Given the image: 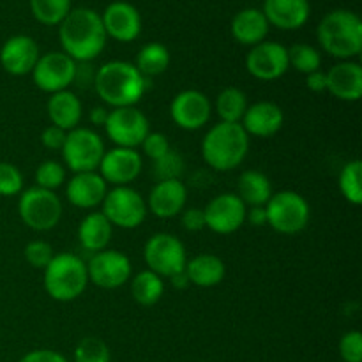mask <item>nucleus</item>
Masks as SVG:
<instances>
[{"label": "nucleus", "instance_id": "obj_1", "mask_svg": "<svg viewBox=\"0 0 362 362\" xmlns=\"http://www.w3.org/2000/svg\"><path fill=\"white\" fill-rule=\"evenodd\" d=\"M106 30L103 27L101 14L88 7L69 11L60 21L59 39L66 55L74 62H88L101 55L106 45Z\"/></svg>", "mask_w": 362, "mask_h": 362}, {"label": "nucleus", "instance_id": "obj_2", "mask_svg": "<svg viewBox=\"0 0 362 362\" xmlns=\"http://www.w3.org/2000/svg\"><path fill=\"white\" fill-rule=\"evenodd\" d=\"M147 85V78L136 69V66L124 60L103 64L94 74L95 92L113 108L136 105L144 98Z\"/></svg>", "mask_w": 362, "mask_h": 362}, {"label": "nucleus", "instance_id": "obj_3", "mask_svg": "<svg viewBox=\"0 0 362 362\" xmlns=\"http://www.w3.org/2000/svg\"><path fill=\"white\" fill-rule=\"evenodd\" d=\"M250 134L240 124L219 122L207 131L202 141V156L211 168L230 172L246 159Z\"/></svg>", "mask_w": 362, "mask_h": 362}, {"label": "nucleus", "instance_id": "obj_4", "mask_svg": "<svg viewBox=\"0 0 362 362\" xmlns=\"http://www.w3.org/2000/svg\"><path fill=\"white\" fill-rule=\"evenodd\" d=\"M318 42L329 55L349 60L362 52V21L346 9L331 11L318 25Z\"/></svg>", "mask_w": 362, "mask_h": 362}, {"label": "nucleus", "instance_id": "obj_5", "mask_svg": "<svg viewBox=\"0 0 362 362\" xmlns=\"http://www.w3.org/2000/svg\"><path fill=\"white\" fill-rule=\"evenodd\" d=\"M45 290L59 303H71L78 299L87 288V264L71 253L53 255L52 262L45 267Z\"/></svg>", "mask_w": 362, "mask_h": 362}, {"label": "nucleus", "instance_id": "obj_6", "mask_svg": "<svg viewBox=\"0 0 362 362\" xmlns=\"http://www.w3.org/2000/svg\"><path fill=\"white\" fill-rule=\"evenodd\" d=\"M265 212L267 225L285 235L303 232L310 223V204L296 191L272 193L271 200L265 204Z\"/></svg>", "mask_w": 362, "mask_h": 362}, {"label": "nucleus", "instance_id": "obj_7", "mask_svg": "<svg viewBox=\"0 0 362 362\" xmlns=\"http://www.w3.org/2000/svg\"><path fill=\"white\" fill-rule=\"evenodd\" d=\"M20 218L35 232H48L59 225L62 218V202L53 191L42 187H28L18 202Z\"/></svg>", "mask_w": 362, "mask_h": 362}, {"label": "nucleus", "instance_id": "obj_8", "mask_svg": "<svg viewBox=\"0 0 362 362\" xmlns=\"http://www.w3.org/2000/svg\"><path fill=\"white\" fill-rule=\"evenodd\" d=\"M105 152V141L95 131L88 127H74L64 141L62 158L71 172H94L99 168Z\"/></svg>", "mask_w": 362, "mask_h": 362}, {"label": "nucleus", "instance_id": "obj_9", "mask_svg": "<svg viewBox=\"0 0 362 362\" xmlns=\"http://www.w3.org/2000/svg\"><path fill=\"white\" fill-rule=\"evenodd\" d=\"M101 212L112 226L133 230L147 218V202L133 187L117 186L106 193Z\"/></svg>", "mask_w": 362, "mask_h": 362}, {"label": "nucleus", "instance_id": "obj_10", "mask_svg": "<svg viewBox=\"0 0 362 362\" xmlns=\"http://www.w3.org/2000/svg\"><path fill=\"white\" fill-rule=\"evenodd\" d=\"M145 264L148 271L158 276L172 278L186 269L187 257L184 244L172 233H156L145 243L144 247Z\"/></svg>", "mask_w": 362, "mask_h": 362}, {"label": "nucleus", "instance_id": "obj_11", "mask_svg": "<svg viewBox=\"0 0 362 362\" xmlns=\"http://www.w3.org/2000/svg\"><path fill=\"white\" fill-rule=\"evenodd\" d=\"M105 129L117 147L134 148L144 144L147 134L151 133V124L144 112L134 106H126V108H113L108 113Z\"/></svg>", "mask_w": 362, "mask_h": 362}, {"label": "nucleus", "instance_id": "obj_12", "mask_svg": "<svg viewBox=\"0 0 362 362\" xmlns=\"http://www.w3.org/2000/svg\"><path fill=\"white\" fill-rule=\"evenodd\" d=\"M76 62L69 55L64 52H49L39 57L32 71V78L35 87L41 88L42 92L55 94V92L67 90V87L76 80Z\"/></svg>", "mask_w": 362, "mask_h": 362}, {"label": "nucleus", "instance_id": "obj_13", "mask_svg": "<svg viewBox=\"0 0 362 362\" xmlns=\"http://www.w3.org/2000/svg\"><path fill=\"white\" fill-rule=\"evenodd\" d=\"M204 214L209 230L219 235H230L246 223L247 207L235 193H223L209 202Z\"/></svg>", "mask_w": 362, "mask_h": 362}, {"label": "nucleus", "instance_id": "obj_14", "mask_svg": "<svg viewBox=\"0 0 362 362\" xmlns=\"http://www.w3.org/2000/svg\"><path fill=\"white\" fill-rule=\"evenodd\" d=\"M88 281L99 288L113 290L122 286L131 278V260L115 250H103L95 253L87 264Z\"/></svg>", "mask_w": 362, "mask_h": 362}, {"label": "nucleus", "instance_id": "obj_15", "mask_svg": "<svg viewBox=\"0 0 362 362\" xmlns=\"http://www.w3.org/2000/svg\"><path fill=\"white\" fill-rule=\"evenodd\" d=\"M288 49L279 42L262 41L246 57V69L257 80L272 81L288 71Z\"/></svg>", "mask_w": 362, "mask_h": 362}, {"label": "nucleus", "instance_id": "obj_16", "mask_svg": "<svg viewBox=\"0 0 362 362\" xmlns=\"http://www.w3.org/2000/svg\"><path fill=\"white\" fill-rule=\"evenodd\" d=\"M212 106L207 95L200 90H182L170 103L172 120L186 131L202 129L211 119Z\"/></svg>", "mask_w": 362, "mask_h": 362}, {"label": "nucleus", "instance_id": "obj_17", "mask_svg": "<svg viewBox=\"0 0 362 362\" xmlns=\"http://www.w3.org/2000/svg\"><path fill=\"white\" fill-rule=\"evenodd\" d=\"M144 168L141 156L134 148L115 147L105 152L101 163H99V175L105 179L106 184L113 186H127L133 182Z\"/></svg>", "mask_w": 362, "mask_h": 362}, {"label": "nucleus", "instance_id": "obj_18", "mask_svg": "<svg viewBox=\"0 0 362 362\" xmlns=\"http://www.w3.org/2000/svg\"><path fill=\"white\" fill-rule=\"evenodd\" d=\"M39 46L28 35H13L0 49V64L13 76H25L34 71L39 60Z\"/></svg>", "mask_w": 362, "mask_h": 362}, {"label": "nucleus", "instance_id": "obj_19", "mask_svg": "<svg viewBox=\"0 0 362 362\" xmlns=\"http://www.w3.org/2000/svg\"><path fill=\"white\" fill-rule=\"evenodd\" d=\"M106 35L120 42H131L140 35L141 16L134 6L127 2H112L101 16Z\"/></svg>", "mask_w": 362, "mask_h": 362}, {"label": "nucleus", "instance_id": "obj_20", "mask_svg": "<svg viewBox=\"0 0 362 362\" xmlns=\"http://www.w3.org/2000/svg\"><path fill=\"white\" fill-rule=\"evenodd\" d=\"M285 122L283 110L272 101H258L255 105L247 106L246 113L243 117V124L247 134L258 138L274 136Z\"/></svg>", "mask_w": 362, "mask_h": 362}, {"label": "nucleus", "instance_id": "obj_21", "mask_svg": "<svg viewBox=\"0 0 362 362\" xmlns=\"http://www.w3.org/2000/svg\"><path fill=\"white\" fill-rule=\"evenodd\" d=\"M187 200V189L180 180H161L152 187L148 194L147 209L161 219H170L184 211Z\"/></svg>", "mask_w": 362, "mask_h": 362}, {"label": "nucleus", "instance_id": "obj_22", "mask_svg": "<svg viewBox=\"0 0 362 362\" xmlns=\"http://www.w3.org/2000/svg\"><path fill=\"white\" fill-rule=\"evenodd\" d=\"M106 193H108V184L95 172L74 173L66 189L69 204L78 209H94L95 205L103 204Z\"/></svg>", "mask_w": 362, "mask_h": 362}, {"label": "nucleus", "instance_id": "obj_23", "mask_svg": "<svg viewBox=\"0 0 362 362\" xmlns=\"http://www.w3.org/2000/svg\"><path fill=\"white\" fill-rule=\"evenodd\" d=\"M327 92L339 101H359L362 95V67L357 62H339L327 71Z\"/></svg>", "mask_w": 362, "mask_h": 362}, {"label": "nucleus", "instance_id": "obj_24", "mask_svg": "<svg viewBox=\"0 0 362 362\" xmlns=\"http://www.w3.org/2000/svg\"><path fill=\"white\" fill-rule=\"evenodd\" d=\"M262 13L269 25L281 30H296L306 23L311 7L308 0H265Z\"/></svg>", "mask_w": 362, "mask_h": 362}, {"label": "nucleus", "instance_id": "obj_25", "mask_svg": "<svg viewBox=\"0 0 362 362\" xmlns=\"http://www.w3.org/2000/svg\"><path fill=\"white\" fill-rule=\"evenodd\" d=\"M233 39L240 45L257 46L265 39L269 32V21L260 9H243L233 16L230 25Z\"/></svg>", "mask_w": 362, "mask_h": 362}, {"label": "nucleus", "instance_id": "obj_26", "mask_svg": "<svg viewBox=\"0 0 362 362\" xmlns=\"http://www.w3.org/2000/svg\"><path fill=\"white\" fill-rule=\"evenodd\" d=\"M48 117L53 126L64 131H73L81 120V103L74 92L60 90L48 99Z\"/></svg>", "mask_w": 362, "mask_h": 362}, {"label": "nucleus", "instance_id": "obj_27", "mask_svg": "<svg viewBox=\"0 0 362 362\" xmlns=\"http://www.w3.org/2000/svg\"><path fill=\"white\" fill-rule=\"evenodd\" d=\"M184 271L189 278V283L200 286V288H211V286L219 285L226 274L225 262L211 253L194 257L193 260L187 262Z\"/></svg>", "mask_w": 362, "mask_h": 362}, {"label": "nucleus", "instance_id": "obj_28", "mask_svg": "<svg viewBox=\"0 0 362 362\" xmlns=\"http://www.w3.org/2000/svg\"><path fill=\"white\" fill-rule=\"evenodd\" d=\"M112 223L106 219L103 212H90L81 219L80 228H78V239L85 250L99 253L108 247L110 239H112Z\"/></svg>", "mask_w": 362, "mask_h": 362}, {"label": "nucleus", "instance_id": "obj_29", "mask_svg": "<svg viewBox=\"0 0 362 362\" xmlns=\"http://www.w3.org/2000/svg\"><path fill=\"white\" fill-rule=\"evenodd\" d=\"M237 197L246 204V207H265L272 197L271 180L258 170H246L240 173L237 182Z\"/></svg>", "mask_w": 362, "mask_h": 362}, {"label": "nucleus", "instance_id": "obj_30", "mask_svg": "<svg viewBox=\"0 0 362 362\" xmlns=\"http://www.w3.org/2000/svg\"><path fill=\"white\" fill-rule=\"evenodd\" d=\"M165 292V283L161 276L152 271H141L131 281V293L133 299L141 306H154L161 300Z\"/></svg>", "mask_w": 362, "mask_h": 362}, {"label": "nucleus", "instance_id": "obj_31", "mask_svg": "<svg viewBox=\"0 0 362 362\" xmlns=\"http://www.w3.org/2000/svg\"><path fill=\"white\" fill-rule=\"evenodd\" d=\"M134 66L145 78L158 76V74L165 73L170 66L168 48L161 42H148L138 52Z\"/></svg>", "mask_w": 362, "mask_h": 362}, {"label": "nucleus", "instance_id": "obj_32", "mask_svg": "<svg viewBox=\"0 0 362 362\" xmlns=\"http://www.w3.org/2000/svg\"><path fill=\"white\" fill-rule=\"evenodd\" d=\"M247 110V98L240 88L228 87L216 98V112L221 122L240 124Z\"/></svg>", "mask_w": 362, "mask_h": 362}, {"label": "nucleus", "instance_id": "obj_33", "mask_svg": "<svg viewBox=\"0 0 362 362\" xmlns=\"http://www.w3.org/2000/svg\"><path fill=\"white\" fill-rule=\"evenodd\" d=\"M30 11L42 25H60L69 14L71 0H30Z\"/></svg>", "mask_w": 362, "mask_h": 362}, {"label": "nucleus", "instance_id": "obj_34", "mask_svg": "<svg viewBox=\"0 0 362 362\" xmlns=\"http://www.w3.org/2000/svg\"><path fill=\"white\" fill-rule=\"evenodd\" d=\"M361 175H362V163L359 159L346 163V165L343 166L341 173H339V191H341L343 197L354 205L362 204Z\"/></svg>", "mask_w": 362, "mask_h": 362}, {"label": "nucleus", "instance_id": "obj_35", "mask_svg": "<svg viewBox=\"0 0 362 362\" xmlns=\"http://www.w3.org/2000/svg\"><path fill=\"white\" fill-rule=\"evenodd\" d=\"M288 62L290 66H293V69H297L303 74L315 73V71L320 69L322 57L318 53L317 48H313L311 45L306 42H297L292 48L288 49Z\"/></svg>", "mask_w": 362, "mask_h": 362}, {"label": "nucleus", "instance_id": "obj_36", "mask_svg": "<svg viewBox=\"0 0 362 362\" xmlns=\"http://www.w3.org/2000/svg\"><path fill=\"white\" fill-rule=\"evenodd\" d=\"M110 349L103 339L83 338L74 350V362H110Z\"/></svg>", "mask_w": 362, "mask_h": 362}, {"label": "nucleus", "instance_id": "obj_37", "mask_svg": "<svg viewBox=\"0 0 362 362\" xmlns=\"http://www.w3.org/2000/svg\"><path fill=\"white\" fill-rule=\"evenodd\" d=\"M184 168H186V163H184L182 156L175 151L166 152L163 158L154 161V175L158 182H161V180H180Z\"/></svg>", "mask_w": 362, "mask_h": 362}, {"label": "nucleus", "instance_id": "obj_38", "mask_svg": "<svg viewBox=\"0 0 362 362\" xmlns=\"http://www.w3.org/2000/svg\"><path fill=\"white\" fill-rule=\"evenodd\" d=\"M66 180V168H64L60 163L57 161H45L37 166V172H35V182L37 187L42 189L55 191L57 187H60Z\"/></svg>", "mask_w": 362, "mask_h": 362}, {"label": "nucleus", "instance_id": "obj_39", "mask_svg": "<svg viewBox=\"0 0 362 362\" xmlns=\"http://www.w3.org/2000/svg\"><path fill=\"white\" fill-rule=\"evenodd\" d=\"M23 189V175L11 163H0V197H14Z\"/></svg>", "mask_w": 362, "mask_h": 362}, {"label": "nucleus", "instance_id": "obj_40", "mask_svg": "<svg viewBox=\"0 0 362 362\" xmlns=\"http://www.w3.org/2000/svg\"><path fill=\"white\" fill-rule=\"evenodd\" d=\"M52 258L53 247L52 244L45 243V240H32V243L25 246V260L34 269H42L45 271V267L52 262Z\"/></svg>", "mask_w": 362, "mask_h": 362}, {"label": "nucleus", "instance_id": "obj_41", "mask_svg": "<svg viewBox=\"0 0 362 362\" xmlns=\"http://www.w3.org/2000/svg\"><path fill=\"white\" fill-rule=\"evenodd\" d=\"M339 354L345 362H362V334L359 331L343 334L339 341Z\"/></svg>", "mask_w": 362, "mask_h": 362}, {"label": "nucleus", "instance_id": "obj_42", "mask_svg": "<svg viewBox=\"0 0 362 362\" xmlns=\"http://www.w3.org/2000/svg\"><path fill=\"white\" fill-rule=\"evenodd\" d=\"M141 147H144L145 156L154 159V161L156 159L163 158L166 152L172 151L168 138H166L163 133H148L147 138L144 140V144H141Z\"/></svg>", "mask_w": 362, "mask_h": 362}, {"label": "nucleus", "instance_id": "obj_43", "mask_svg": "<svg viewBox=\"0 0 362 362\" xmlns=\"http://www.w3.org/2000/svg\"><path fill=\"white\" fill-rule=\"evenodd\" d=\"M66 136H67V131L60 129V127L53 126L52 124V126H48L45 131H42L41 141L46 148H49V151H62Z\"/></svg>", "mask_w": 362, "mask_h": 362}, {"label": "nucleus", "instance_id": "obj_44", "mask_svg": "<svg viewBox=\"0 0 362 362\" xmlns=\"http://www.w3.org/2000/svg\"><path fill=\"white\" fill-rule=\"evenodd\" d=\"M180 221H182V226L187 232H200V230L205 228L204 209H187V211L182 212Z\"/></svg>", "mask_w": 362, "mask_h": 362}, {"label": "nucleus", "instance_id": "obj_45", "mask_svg": "<svg viewBox=\"0 0 362 362\" xmlns=\"http://www.w3.org/2000/svg\"><path fill=\"white\" fill-rule=\"evenodd\" d=\"M20 362H67L62 354L55 352V350H32L27 356H23Z\"/></svg>", "mask_w": 362, "mask_h": 362}, {"label": "nucleus", "instance_id": "obj_46", "mask_svg": "<svg viewBox=\"0 0 362 362\" xmlns=\"http://www.w3.org/2000/svg\"><path fill=\"white\" fill-rule=\"evenodd\" d=\"M306 85L311 92H327V74L324 71H315V73L306 74Z\"/></svg>", "mask_w": 362, "mask_h": 362}, {"label": "nucleus", "instance_id": "obj_47", "mask_svg": "<svg viewBox=\"0 0 362 362\" xmlns=\"http://www.w3.org/2000/svg\"><path fill=\"white\" fill-rule=\"evenodd\" d=\"M246 219H250V223L253 226L267 225V212H265V207H251L247 211Z\"/></svg>", "mask_w": 362, "mask_h": 362}, {"label": "nucleus", "instance_id": "obj_48", "mask_svg": "<svg viewBox=\"0 0 362 362\" xmlns=\"http://www.w3.org/2000/svg\"><path fill=\"white\" fill-rule=\"evenodd\" d=\"M108 110L103 108V106H95V108H92L90 113H88V119H90V122L94 124V126L105 127L106 120H108Z\"/></svg>", "mask_w": 362, "mask_h": 362}, {"label": "nucleus", "instance_id": "obj_49", "mask_svg": "<svg viewBox=\"0 0 362 362\" xmlns=\"http://www.w3.org/2000/svg\"><path fill=\"white\" fill-rule=\"evenodd\" d=\"M170 279H172V285L175 286V288H179V290L187 288V286L191 285L189 278H187V274H186V271H182V272H179V274L172 276Z\"/></svg>", "mask_w": 362, "mask_h": 362}]
</instances>
